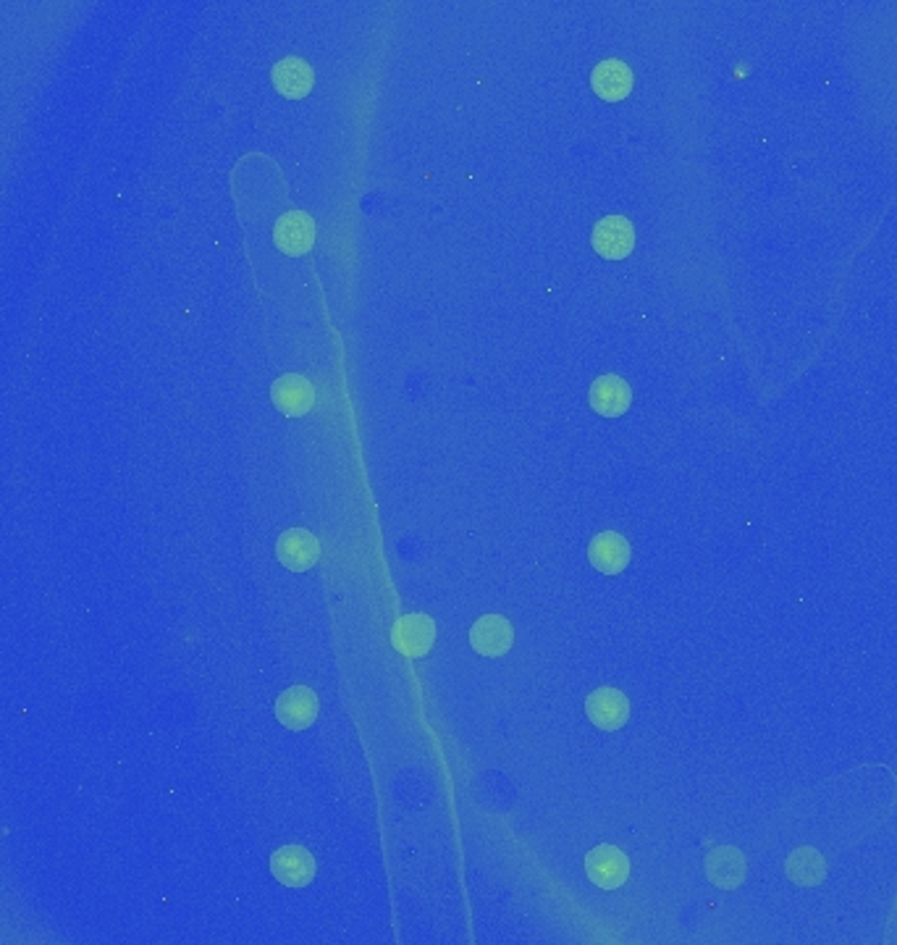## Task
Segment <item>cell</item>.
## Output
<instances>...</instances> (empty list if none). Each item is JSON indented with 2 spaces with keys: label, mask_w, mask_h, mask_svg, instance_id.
<instances>
[{
  "label": "cell",
  "mask_w": 897,
  "mask_h": 945,
  "mask_svg": "<svg viewBox=\"0 0 897 945\" xmlns=\"http://www.w3.org/2000/svg\"><path fill=\"white\" fill-rule=\"evenodd\" d=\"M588 402L598 415L619 418L622 413H627V408H631V402H633L631 384H627V381L622 376L606 373V376H598L591 384Z\"/></svg>",
  "instance_id": "8fae6325"
},
{
  "label": "cell",
  "mask_w": 897,
  "mask_h": 945,
  "mask_svg": "<svg viewBox=\"0 0 897 945\" xmlns=\"http://www.w3.org/2000/svg\"><path fill=\"white\" fill-rule=\"evenodd\" d=\"M271 400L276 410H281V415L300 418L313 410L315 389L305 376H300V373H286V376H281L276 384L271 386Z\"/></svg>",
  "instance_id": "30bf717a"
},
{
  "label": "cell",
  "mask_w": 897,
  "mask_h": 945,
  "mask_svg": "<svg viewBox=\"0 0 897 945\" xmlns=\"http://www.w3.org/2000/svg\"><path fill=\"white\" fill-rule=\"evenodd\" d=\"M276 557L286 570L305 573L321 557V541L308 529H289L276 541Z\"/></svg>",
  "instance_id": "52a82bcc"
},
{
  "label": "cell",
  "mask_w": 897,
  "mask_h": 945,
  "mask_svg": "<svg viewBox=\"0 0 897 945\" xmlns=\"http://www.w3.org/2000/svg\"><path fill=\"white\" fill-rule=\"evenodd\" d=\"M787 877L800 887H814L827 877V862L816 848H795L785 862Z\"/></svg>",
  "instance_id": "2e32d148"
},
{
  "label": "cell",
  "mask_w": 897,
  "mask_h": 945,
  "mask_svg": "<svg viewBox=\"0 0 897 945\" xmlns=\"http://www.w3.org/2000/svg\"><path fill=\"white\" fill-rule=\"evenodd\" d=\"M271 79H273V88H276L281 95L300 100L310 95L315 74H313V67H310L305 59H296V56H292V59L279 61L276 67H273Z\"/></svg>",
  "instance_id": "9a60e30c"
},
{
  "label": "cell",
  "mask_w": 897,
  "mask_h": 945,
  "mask_svg": "<svg viewBox=\"0 0 897 945\" xmlns=\"http://www.w3.org/2000/svg\"><path fill=\"white\" fill-rule=\"evenodd\" d=\"M591 565L604 575H617L631 562V544L617 531H604L588 546Z\"/></svg>",
  "instance_id": "7c38bea8"
},
{
  "label": "cell",
  "mask_w": 897,
  "mask_h": 945,
  "mask_svg": "<svg viewBox=\"0 0 897 945\" xmlns=\"http://www.w3.org/2000/svg\"><path fill=\"white\" fill-rule=\"evenodd\" d=\"M593 250L606 261H622L635 248V229L625 215H606L593 229Z\"/></svg>",
  "instance_id": "3957f363"
},
{
  "label": "cell",
  "mask_w": 897,
  "mask_h": 945,
  "mask_svg": "<svg viewBox=\"0 0 897 945\" xmlns=\"http://www.w3.org/2000/svg\"><path fill=\"white\" fill-rule=\"evenodd\" d=\"M585 714L602 731H619L627 723V717H631V702H627V696L619 688L604 685V688H596L585 698Z\"/></svg>",
  "instance_id": "5b68a950"
},
{
  "label": "cell",
  "mask_w": 897,
  "mask_h": 945,
  "mask_svg": "<svg viewBox=\"0 0 897 945\" xmlns=\"http://www.w3.org/2000/svg\"><path fill=\"white\" fill-rule=\"evenodd\" d=\"M706 875L722 891H735L745 879V856L733 846H719L708 851Z\"/></svg>",
  "instance_id": "5bb4252c"
},
{
  "label": "cell",
  "mask_w": 897,
  "mask_h": 945,
  "mask_svg": "<svg viewBox=\"0 0 897 945\" xmlns=\"http://www.w3.org/2000/svg\"><path fill=\"white\" fill-rule=\"evenodd\" d=\"M436 644V623L431 615H404L392 627V646L407 660H421Z\"/></svg>",
  "instance_id": "6da1fadb"
},
{
  "label": "cell",
  "mask_w": 897,
  "mask_h": 945,
  "mask_svg": "<svg viewBox=\"0 0 897 945\" xmlns=\"http://www.w3.org/2000/svg\"><path fill=\"white\" fill-rule=\"evenodd\" d=\"M276 720L289 731H308L318 720V696L308 685H292L276 698Z\"/></svg>",
  "instance_id": "ba28073f"
},
{
  "label": "cell",
  "mask_w": 897,
  "mask_h": 945,
  "mask_svg": "<svg viewBox=\"0 0 897 945\" xmlns=\"http://www.w3.org/2000/svg\"><path fill=\"white\" fill-rule=\"evenodd\" d=\"M591 88L602 100L617 103V100H625L627 95H631L633 71L625 61H619V59L602 61L596 69H593Z\"/></svg>",
  "instance_id": "4fadbf2b"
},
{
  "label": "cell",
  "mask_w": 897,
  "mask_h": 945,
  "mask_svg": "<svg viewBox=\"0 0 897 945\" xmlns=\"http://www.w3.org/2000/svg\"><path fill=\"white\" fill-rule=\"evenodd\" d=\"M585 872H588V879L593 885L604 887V891H617V887L625 885L627 877H631V858L625 856L622 848L604 843V846L588 851V856H585Z\"/></svg>",
  "instance_id": "7a4b0ae2"
},
{
  "label": "cell",
  "mask_w": 897,
  "mask_h": 945,
  "mask_svg": "<svg viewBox=\"0 0 897 945\" xmlns=\"http://www.w3.org/2000/svg\"><path fill=\"white\" fill-rule=\"evenodd\" d=\"M271 872L281 885L305 887L315 877V858L302 846H281L271 856Z\"/></svg>",
  "instance_id": "9c48e42d"
},
{
  "label": "cell",
  "mask_w": 897,
  "mask_h": 945,
  "mask_svg": "<svg viewBox=\"0 0 897 945\" xmlns=\"http://www.w3.org/2000/svg\"><path fill=\"white\" fill-rule=\"evenodd\" d=\"M273 242L286 255L300 258L313 250L315 242V221L305 211H289L281 215L273 227Z\"/></svg>",
  "instance_id": "8992f818"
},
{
  "label": "cell",
  "mask_w": 897,
  "mask_h": 945,
  "mask_svg": "<svg viewBox=\"0 0 897 945\" xmlns=\"http://www.w3.org/2000/svg\"><path fill=\"white\" fill-rule=\"evenodd\" d=\"M515 644V631L512 623L502 615H483L470 627V646L481 656H504Z\"/></svg>",
  "instance_id": "277c9868"
}]
</instances>
